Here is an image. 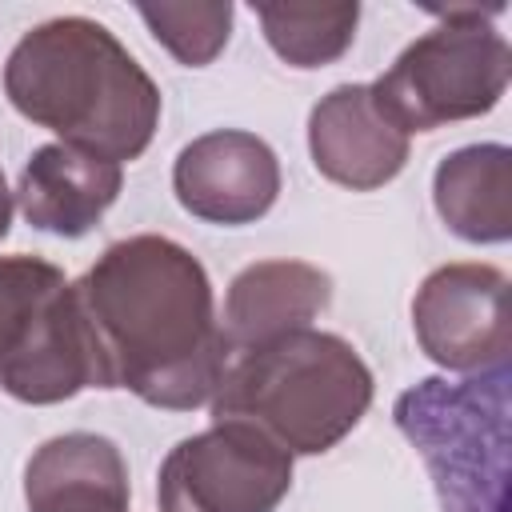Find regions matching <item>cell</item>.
Returning <instances> with one entry per match:
<instances>
[{
  "mask_svg": "<svg viewBox=\"0 0 512 512\" xmlns=\"http://www.w3.org/2000/svg\"><path fill=\"white\" fill-rule=\"evenodd\" d=\"M100 356V380L168 412L212 400L228 364L204 264L176 240L140 232L116 240L72 280Z\"/></svg>",
  "mask_w": 512,
  "mask_h": 512,
  "instance_id": "cell-1",
  "label": "cell"
},
{
  "mask_svg": "<svg viewBox=\"0 0 512 512\" xmlns=\"http://www.w3.org/2000/svg\"><path fill=\"white\" fill-rule=\"evenodd\" d=\"M12 108L56 132L60 144L104 160H136L160 124V88L136 56L88 16H56L28 28L4 60Z\"/></svg>",
  "mask_w": 512,
  "mask_h": 512,
  "instance_id": "cell-2",
  "label": "cell"
},
{
  "mask_svg": "<svg viewBox=\"0 0 512 512\" xmlns=\"http://www.w3.org/2000/svg\"><path fill=\"white\" fill-rule=\"evenodd\" d=\"M372 392V372L344 336L300 328L228 356L212 420L248 424L288 456H320L364 420Z\"/></svg>",
  "mask_w": 512,
  "mask_h": 512,
  "instance_id": "cell-3",
  "label": "cell"
},
{
  "mask_svg": "<svg viewBox=\"0 0 512 512\" xmlns=\"http://www.w3.org/2000/svg\"><path fill=\"white\" fill-rule=\"evenodd\" d=\"M392 412L436 484L440 512H508V368L428 376Z\"/></svg>",
  "mask_w": 512,
  "mask_h": 512,
  "instance_id": "cell-4",
  "label": "cell"
},
{
  "mask_svg": "<svg viewBox=\"0 0 512 512\" xmlns=\"http://www.w3.org/2000/svg\"><path fill=\"white\" fill-rule=\"evenodd\" d=\"M428 12L440 24L416 36L392 68L372 80L376 104L408 136L492 112L512 76L508 40L492 24L504 4H432Z\"/></svg>",
  "mask_w": 512,
  "mask_h": 512,
  "instance_id": "cell-5",
  "label": "cell"
},
{
  "mask_svg": "<svg viewBox=\"0 0 512 512\" xmlns=\"http://www.w3.org/2000/svg\"><path fill=\"white\" fill-rule=\"evenodd\" d=\"M292 488V456L248 424L212 420L184 436L156 472L160 512H276Z\"/></svg>",
  "mask_w": 512,
  "mask_h": 512,
  "instance_id": "cell-6",
  "label": "cell"
},
{
  "mask_svg": "<svg viewBox=\"0 0 512 512\" xmlns=\"http://www.w3.org/2000/svg\"><path fill=\"white\" fill-rule=\"evenodd\" d=\"M412 328L420 352L444 372L484 376L508 368V276L496 264L480 260H460L428 272L412 300Z\"/></svg>",
  "mask_w": 512,
  "mask_h": 512,
  "instance_id": "cell-7",
  "label": "cell"
},
{
  "mask_svg": "<svg viewBox=\"0 0 512 512\" xmlns=\"http://www.w3.org/2000/svg\"><path fill=\"white\" fill-rule=\"evenodd\" d=\"M172 192L188 216L240 228L276 204L280 160L256 132L216 128L180 148L172 164Z\"/></svg>",
  "mask_w": 512,
  "mask_h": 512,
  "instance_id": "cell-8",
  "label": "cell"
},
{
  "mask_svg": "<svg viewBox=\"0 0 512 512\" xmlns=\"http://www.w3.org/2000/svg\"><path fill=\"white\" fill-rule=\"evenodd\" d=\"M308 152L320 176L340 188L372 192L408 164V132L376 104L372 84H336L308 116Z\"/></svg>",
  "mask_w": 512,
  "mask_h": 512,
  "instance_id": "cell-9",
  "label": "cell"
},
{
  "mask_svg": "<svg viewBox=\"0 0 512 512\" xmlns=\"http://www.w3.org/2000/svg\"><path fill=\"white\" fill-rule=\"evenodd\" d=\"M0 388L20 404H60L84 388H104L100 356L72 284L48 296L24 340L0 360Z\"/></svg>",
  "mask_w": 512,
  "mask_h": 512,
  "instance_id": "cell-10",
  "label": "cell"
},
{
  "mask_svg": "<svg viewBox=\"0 0 512 512\" xmlns=\"http://www.w3.org/2000/svg\"><path fill=\"white\" fill-rule=\"evenodd\" d=\"M124 184V164L72 144H44L28 156L16 184V204L36 232L76 240L100 224L116 204Z\"/></svg>",
  "mask_w": 512,
  "mask_h": 512,
  "instance_id": "cell-11",
  "label": "cell"
},
{
  "mask_svg": "<svg viewBox=\"0 0 512 512\" xmlns=\"http://www.w3.org/2000/svg\"><path fill=\"white\" fill-rule=\"evenodd\" d=\"M332 304V276L308 260H256L228 284L220 336L228 356L268 344L276 336L312 328Z\"/></svg>",
  "mask_w": 512,
  "mask_h": 512,
  "instance_id": "cell-12",
  "label": "cell"
},
{
  "mask_svg": "<svg viewBox=\"0 0 512 512\" xmlns=\"http://www.w3.org/2000/svg\"><path fill=\"white\" fill-rule=\"evenodd\" d=\"M128 464L100 432L44 440L24 464L28 512H128Z\"/></svg>",
  "mask_w": 512,
  "mask_h": 512,
  "instance_id": "cell-13",
  "label": "cell"
},
{
  "mask_svg": "<svg viewBox=\"0 0 512 512\" xmlns=\"http://www.w3.org/2000/svg\"><path fill=\"white\" fill-rule=\"evenodd\" d=\"M432 204L444 228L468 244L512 236V152L504 144H464L432 172Z\"/></svg>",
  "mask_w": 512,
  "mask_h": 512,
  "instance_id": "cell-14",
  "label": "cell"
},
{
  "mask_svg": "<svg viewBox=\"0 0 512 512\" xmlns=\"http://www.w3.org/2000/svg\"><path fill=\"white\" fill-rule=\"evenodd\" d=\"M268 48L292 68L340 60L360 24V4H252Z\"/></svg>",
  "mask_w": 512,
  "mask_h": 512,
  "instance_id": "cell-15",
  "label": "cell"
},
{
  "mask_svg": "<svg viewBox=\"0 0 512 512\" xmlns=\"http://www.w3.org/2000/svg\"><path fill=\"white\" fill-rule=\"evenodd\" d=\"M140 20L148 24V32L156 36V44H164L176 64L184 68H204L212 64L228 36H232V4L224 0H196V4H136Z\"/></svg>",
  "mask_w": 512,
  "mask_h": 512,
  "instance_id": "cell-16",
  "label": "cell"
},
{
  "mask_svg": "<svg viewBox=\"0 0 512 512\" xmlns=\"http://www.w3.org/2000/svg\"><path fill=\"white\" fill-rule=\"evenodd\" d=\"M68 280L40 256H0V360L24 340L36 312Z\"/></svg>",
  "mask_w": 512,
  "mask_h": 512,
  "instance_id": "cell-17",
  "label": "cell"
},
{
  "mask_svg": "<svg viewBox=\"0 0 512 512\" xmlns=\"http://www.w3.org/2000/svg\"><path fill=\"white\" fill-rule=\"evenodd\" d=\"M8 228H12V192H8V184H4V168H0V240L8 236Z\"/></svg>",
  "mask_w": 512,
  "mask_h": 512,
  "instance_id": "cell-18",
  "label": "cell"
}]
</instances>
